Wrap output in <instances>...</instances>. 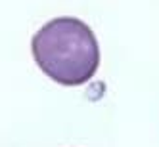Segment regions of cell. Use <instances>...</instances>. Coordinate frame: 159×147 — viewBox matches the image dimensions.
I'll use <instances>...</instances> for the list:
<instances>
[{
    "label": "cell",
    "instance_id": "6da1fadb",
    "mask_svg": "<svg viewBox=\"0 0 159 147\" xmlns=\"http://www.w3.org/2000/svg\"><path fill=\"white\" fill-rule=\"evenodd\" d=\"M39 69L54 82L81 86L100 67V46L92 29L77 17H56L44 23L31 40Z\"/></svg>",
    "mask_w": 159,
    "mask_h": 147
}]
</instances>
